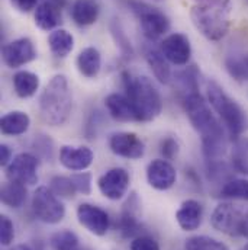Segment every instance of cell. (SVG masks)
<instances>
[{
	"label": "cell",
	"instance_id": "cell-1",
	"mask_svg": "<svg viewBox=\"0 0 248 250\" xmlns=\"http://www.w3.org/2000/svg\"><path fill=\"white\" fill-rule=\"evenodd\" d=\"M182 105L189 123L200 135L205 160L224 159L227 153V131L213 114L208 99L199 92H193L182 98Z\"/></svg>",
	"mask_w": 248,
	"mask_h": 250
},
{
	"label": "cell",
	"instance_id": "cell-2",
	"mask_svg": "<svg viewBox=\"0 0 248 250\" xmlns=\"http://www.w3.org/2000/svg\"><path fill=\"white\" fill-rule=\"evenodd\" d=\"M231 0H199L191 10L190 19L194 28L209 41H221L231 28Z\"/></svg>",
	"mask_w": 248,
	"mask_h": 250
},
{
	"label": "cell",
	"instance_id": "cell-3",
	"mask_svg": "<svg viewBox=\"0 0 248 250\" xmlns=\"http://www.w3.org/2000/svg\"><path fill=\"white\" fill-rule=\"evenodd\" d=\"M121 77L125 95L136 112L138 123L154 121L163 111L161 95L154 83L147 76H134L129 71H124Z\"/></svg>",
	"mask_w": 248,
	"mask_h": 250
},
{
	"label": "cell",
	"instance_id": "cell-4",
	"mask_svg": "<svg viewBox=\"0 0 248 250\" xmlns=\"http://www.w3.org/2000/svg\"><path fill=\"white\" fill-rule=\"evenodd\" d=\"M206 99L224 125L227 134L232 141L243 137L248 126L247 112L232 99L216 82L210 80L206 84Z\"/></svg>",
	"mask_w": 248,
	"mask_h": 250
},
{
	"label": "cell",
	"instance_id": "cell-5",
	"mask_svg": "<svg viewBox=\"0 0 248 250\" xmlns=\"http://www.w3.org/2000/svg\"><path fill=\"white\" fill-rule=\"evenodd\" d=\"M73 109V96L64 74L54 76L39 96V115L51 126L64 125Z\"/></svg>",
	"mask_w": 248,
	"mask_h": 250
},
{
	"label": "cell",
	"instance_id": "cell-6",
	"mask_svg": "<svg viewBox=\"0 0 248 250\" xmlns=\"http://www.w3.org/2000/svg\"><path fill=\"white\" fill-rule=\"evenodd\" d=\"M128 4L134 15L139 19L141 29L148 41H155L169 32L170 19L164 12L141 0H129Z\"/></svg>",
	"mask_w": 248,
	"mask_h": 250
},
{
	"label": "cell",
	"instance_id": "cell-7",
	"mask_svg": "<svg viewBox=\"0 0 248 250\" xmlns=\"http://www.w3.org/2000/svg\"><path fill=\"white\" fill-rule=\"evenodd\" d=\"M32 212L45 224H58L65 217V207L50 187H38L32 195Z\"/></svg>",
	"mask_w": 248,
	"mask_h": 250
},
{
	"label": "cell",
	"instance_id": "cell-8",
	"mask_svg": "<svg viewBox=\"0 0 248 250\" xmlns=\"http://www.w3.org/2000/svg\"><path fill=\"white\" fill-rule=\"evenodd\" d=\"M247 209L241 205H237L231 201L221 202L210 215V224L215 230L231 236L238 237L241 231V224Z\"/></svg>",
	"mask_w": 248,
	"mask_h": 250
},
{
	"label": "cell",
	"instance_id": "cell-9",
	"mask_svg": "<svg viewBox=\"0 0 248 250\" xmlns=\"http://www.w3.org/2000/svg\"><path fill=\"white\" fill-rule=\"evenodd\" d=\"M38 167L39 159L32 153H20L6 167V178L10 182L32 187L38 184Z\"/></svg>",
	"mask_w": 248,
	"mask_h": 250
},
{
	"label": "cell",
	"instance_id": "cell-10",
	"mask_svg": "<svg viewBox=\"0 0 248 250\" xmlns=\"http://www.w3.org/2000/svg\"><path fill=\"white\" fill-rule=\"evenodd\" d=\"M77 220L78 223L92 234L95 236H105L109 230L111 226V220H109V214L93 204H80L77 207Z\"/></svg>",
	"mask_w": 248,
	"mask_h": 250
},
{
	"label": "cell",
	"instance_id": "cell-11",
	"mask_svg": "<svg viewBox=\"0 0 248 250\" xmlns=\"http://www.w3.org/2000/svg\"><path fill=\"white\" fill-rule=\"evenodd\" d=\"M139 209L141 202L135 192L129 193L128 199L122 205L121 215L118 218V231L122 239H135L141 236V223H139Z\"/></svg>",
	"mask_w": 248,
	"mask_h": 250
},
{
	"label": "cell",
	"instance_id": "cell-12",
	"mask_svg": "<svg viewBox=\"0 0 248 250\" xmlns=\"http://www.w3.org/2000/svg\"><path fill=\"white\" fill-rule=\"evenodd\" d=\"M129 184L131 178L124 167H112L97 179V188L100 193L111 201L122 199L128 192Z\"/></svg>",
	"mask_w": 248,
	"mask_h": 250
},
{
	"label": "cell",
	"instance_id": "cell-13",
	"mask_svg": "<svg viewBox=\"0 0 248 250\" xmlns=\"http://www.w3.org/2000/svg\"><path fill=\"white\" fill-rule=\"evenodd\" d=\"M109 148L114 154L129 160L142 159L145 154L144 141L135 132H128V131L112 134L109 138Z\"/></svg>",
	"mask_w": 248,
	"mask_h": 250
},
{
	"label": "cell",
	"instance_id": "cell-14",
	"mask_svg": "<svg viewBox=\"0 0 248 250\" xmlns=\"http://www.w3.org/2000/svg\"><path fill=\"white\" fill-rule=\"evenodd\" d=\"M1 59L9 68H19L37 59V50L34 42L23 37L18 38L1 48Z\"/></svg>",
	"mask_w": 248,
	"mask_h": 250
},
{
	"label": "cell",
	"instance_id": "cell-15",
	"mask_svg": "<svg viewBox=\"0 0 248 250\" xmlns=\"http://www.w3.org/2000/svg\"><path fill=\"white\" fill-rule=\"evenodd\" d=\"M160 50L169 62L174 65H186L191 57V45L190 40L185 34L174 32L163 40L160 44Z\"/></svg>",
	"mask_w": 248,
	"mask_h": 250
},
{
	"label": "cell",
	"instance_id": "cell-16",
	"mask_svg": "<svg viewBox=\"0 0 248 250\" xmlns=\"http://www.w3.org/2000/svg\"><path fill=\"white\" fill-rule=\"evenodd\" d=\"M147 181L157 190H169L177 181L176 167L164 159L153 160L147 167Z\"/></svg>",
	"mask_w": 248,
	"mask_h": 250
},
{
	"label": "cell",
	"instance_id": "cell-17",
	"mask_svg": "<svg viewBox=\"0 0 248 250\" xmlns=\"http://www.w3.org/2000/svg\"><path fill=\"white\" fill-rule=\"evenodd\" d=\"M95 153L86 146H62L60 148V163L71 172H83L92 166Z\"/></svg>",
	"mask_w": 248,
	"mask_h": 250
},
{
	"label": "cell",
	"instance_id": "cell-18",
	"mask_svg": "<svg viewBox=\"0 0 248 250\" xmlns=\"http://www.w3.org/2000/svg\"><path fill=\"white\" fill-rule=\"evenodd\" d=\"M105 106L111 118L119 123H138L136 112L125 93H111L105 99Z\"/></svg>",
	"mask_w": 248,
	"mask_h": 250
},
{
	"label": "cell",
	"instance_id": "cell-19",
	"mask_svg": "<svg viewBox=\"0 0 248 250\" xmlns=\"http://www.w3.org/2000/svg\"><path fill=\"white\" fill-rule=\"evenodd\" d=\"M203 207L196 199H186L176 212V221L185 231H194L202 226Z\"/></svg>",
	"mask_w": 248,
	"mask_h": 250
},
{
	"label": "cell",
	"instance_id": "cell-20",
	"mask_svg": "<svg viewBox=\"0 0 248 250\" xmlns=\"http://www.w3.org/2000/svg\"><path fill=\"white\" fill-rule=\"evenodd\" d=\"M144 57L148 62L154 77L161 83V84H169L172 82V70L169 65V60L164 57L160 48L154 47L153 44H148L144 47Z\"/></svg>",
	"mask_w": 248,
	"mask_h": 250
},
{
	"label": "cell",
	"instance_id": "cell-21",
	"mask_svg": "<svg viewBox=\"0 0 248 250\" xmlns=\"http://www.w3.org/2000/svg\"><path fill=\"white\" fill-rule=\"evenodd\" d=\"M100 15V6L96 0H74L71 4V18L78 26L93 25Z\"/></svg>",
	"mask_w": 248,
	"mask_h": 250
},
{
	"label": "cell",
	"instance_id": "cell-22",
	"mask_svg": "<svg viewBox=\"0 0 248 250\" xmlns=\"http://www.w3.org/2000/svg\"><path fill=\"white\" fill-rule=\"evenodd\" d=\"M31 126V118L23 111H10L4 114L0 120V129L1 134L18 137L23 135Z\"/></svg>",
	"mask_w": 248,
	"mask_h": 250
},
{
	"label": "cell",
	"instance_id": "cell-23",
	"mask_svg": "<svg viewBox=\"0 0 248 250\" xmlns=\"http://www.w3.org/2000/svg\"><path fill=\"white\" fill-rule=\"evenodd\" d=\"M62 22L61 9L56 7L50 1H42L35 9V25L42 31H56Z\"/></svg>",
	"mask_w": 248,
	"mask_h": 250
},
{
	"label": "cell",
	"instance_id": "cell-24",
	"mask_svg": "<svg viewBox=\"0 0 248 250\" xmlns=\"http://www.w3.org/2000/svg\"><path fill=\"white\" fill-rule=\"evenodd\" d=\"M76 62L81 76L87 79H95L102 68V56L97 48L87 47L80 51Z\"/></svg>",
	"mask_w": 248,
	"mask_h": 250
},
{
	"label": "cell",
	"instance_id": "cell-25",
	"mask_svg": "<svg viewBox=\"0 0 248 250\" xmlns=\"http://www.w3.org/2000/svg\"><path fill=\"white\" fill-rule=\"evenodd\" d=\"M39 84H41V80H39V76L32 73V71H28V70H20L18 71L15 76H13V89H15V93L22 98V99H26V98H31L37 93V90L39 89Z\"/></svg>",
	"mask_w": 248,
	"mask_h": 250
},
{
	"label": "cell",
	"instance_id": "cell-26",
	"mask_svg": "<svg viewBox=\"0 0 248 250\" xmlns=\"http://www.w3.org/2000/svg\"><path fill=\"white\" fill-rule=\"evenodd\" d=\"M26 198H28V189L25 185L10 181L1 185L0 199L6 207L18 209L26 202Z\"/></svg>",
	"mask_w": 248,
	"mask_h": 250
},
{
	"label": "cell",
	"instance_id": "cell-27",
	"mask_svg": "<svg viewBox=\"0 0 248 250\" xmlns=\"http://www.w3.org/2000/svg\"><path fill=\"white\" fill-rule=\"evenodd\" d=\"M48 45L56 57L64 59L74 48V37L67 29H56L48 37Z\"/></svg>",
	"mask_w": 248,
	"mask_h": 250
},
{
	"label": "cell",
	"instance_id": "cell-28",
	"mask_svg": "<svg viewBox=\"0 0 248 250\" xmlns=\"http://www.w3.org/2000/svg\"><path fill=\"white\" fill-rule=\"evenodd\" d=\"M205 162H206V175H208V179L210 182H213L215 185H218V184H224L225 185L228 181H231L234 178L232 176L234 167L225 159L205 160Z\"/></svg>",
	"mask_w": 248,
	"mask_h": 250
},
{
	"label": "cell",
	"instance_id": "cell-29",
	"mask_svg": "<svg viewBox=\"0 0 248 250\" xmlns=\"http://www.w3.org/2000/svg\"><path fill=\"white\" fill-rule=\"evenodd\" d=\"M231 165L235 172L248 175V137H240L234 141L231 151Z\"/></svg>",
	"mask_w": 248,
	"mask_h": 250
},
{
	"label": "cell",
	"instance_id": "cell-30",
	"mask_svg": "<svg viewBox=\"0 0 248 250\" xmlns=\"http://www.w3.org/2000/svg\"><path fill=\"white\" fill-rule=\"evenodd\" d=\"M174 79H176L183 96L193 93V92H199V71H197L196 65H189L185 70L177 71L174 74Z\"/></svg>",
	"mask_w": 248,
	"mask_h": 250
},
{
	"label": "cell",
	"instance_id": "cell-31",
	"mask_svg": "<svg viewBox=\"0 0 248 250\" xmlns=\"http://www.w3.org/2000/svg\"><path fill=\"white\" fill-rule=\"evenodd\" d=\"M50 245L53 250H90L80 246L77 234L71 230H60L54 233L50 239Z\"/></svg>",
	"mask_w": 248,
	"mask_h": 250
},
{
	"label": "cell",
	"instance_id": "cell-32",
	"mask_svg": "<svg viewBox=\"0 0 248 250\" xmlns=\"http://www.w3.org/2000/svg\"><path fill=\"white\" fill-rule=\"evenodd\" d=\"M219 196L225 199H237V201H248V181L232 178L228 181L219 190Z\"/></svg>",
	"mask_w": 248,
	"mask_h": 250
},
{
	"label": "cell",
	"instance_id": "cell-33",
	"mask_svg": "<svg viewBox=\"0 0 248 250\" xmlns=\"http://www.w3.org/2000/svg\"><path fill=\"white\" fill-rule=\"evenodd\" d=\"M185 250H231L225 243L209 236H193L185 243Z\"/></svg>",
	"mask_w": 248,
	"mask_h": 250
},
{
	"label": "cell",
	"instance_id": "cell-34",
	"mask_svg": "<svg viewBox=\"0 0 248 250\" xmlns=\"http://www.w3.org/2000/svg\"><path fill=\"white\" fill-rule=\"evenodd\" d=\"M50 189L58 198H61V199H71L77 193L71 178H68V176H60V175L51 178V181H50Z\"/></svg>",
	"mask_w": 248,
	"mask_h": 250
},
{
	"label": "cell",
	"instance_id": "cell-35",
	"mask_svg": "<svg viewBox=\"0 0 248 250\" xmlns=\"http://www.w3.org/2000/svg\"><path fill=\"white\" fill-rule=\"evenodd\" d=\"M225 68L228 74L237 82H248V67L243 57H228L225 60Z\"/></svg>",
	"mask_w": 248,
	"mask_h": 250
},
{
	"label": "cell",
	"instance_id": "cell-36",
	"mask_svg": "<svg viewBox=\"0 0 248 250\" xmlns=\"http://www.w3.org/2000/svg\"><path fill=\"white\" fill-rule=\"evenodd\" d=\"M15 240V226L7 215L0 217V245L7 248Z\"/></svg>",
	"mask_w": 248,
	"mask_h": 250
},
{
	"label": "cell",
	"instance_id": "cell-37",
	"mask_svg": "<svg viewBox=\"0 0 248 250\" xmlns=\"http://www.w3.org/2000/svg\"><path fill=\"white\" fill-rule=\"evenodd\" d=\"M70 178L74 184L77 193H81V195L92 193V173L90 172H84V170L77 172V173H73Z\"/></svg>",
	"mask_w": 248,
	"mask_h": 250
},
{
	"label": "cell",
	"instance_id": "cell-38",
	"mask_svg": "<svg viewBox=\"0 0 248 250\" xmlns=\"http://www.w3.org/2000/svg\"><path fill=\"white\" fill-rule=\"evenodd\" d=\"M179 141L174 137H164L160 141V153L163 156L164 160H173L174 157H177L179 154Z\"/></svg>",
	"mask_w": 248,
	"mask_h": 250
},
{
	"label": "cell",
	"instance_id": "cell-39",
	"mask_svg": "<svg viewBox=\"0 0 248 250\" xmlns=\"http://www.w3.org/2000/svg\"><path fill=\"white\" fill-rule=\"evenodd\" d=\"M111 31H112V35H114L116 44L119 45L121 51H122L124 54H126V56H131V54H132V47H131V42L128 41L126 35H125L122 28H121V23L115 21V22L112 23V26H111Z\"/></svg>",
	"mask_w": 248,
	"mask_h": 250
},
{
	"label": "cell",
	"instance_id": "cell-40",
	"mask_svg": "<svg viewBox=\"0 0 248 250\" xmlns=\"http://www.w3.org/2000/svg\"><path fill=\"white\" fill-rule=\"evenodd\" d=\"M53 148H54V144H53L51 138L47 137V135H39L34 141V150L42 157H51L53 156Z\"/></svg>",
	"mask_w": 248,
	"mask_h": 250
},
{
	"label": "cell",
	"instance_id": "cell-41",
	"mask_svg": "<svg viewBox=\"0 0 248 250\" xmlns=\"http://www.w3.org/2000/svg\"><path fill=\"white\" fill-rule=\"evenodd\" d=\"M131 250H161L155 239L150 236H138L131 242Z\"/></svg>",
	"mask_w": 248,
	"mask_h": 250
},
{
	"label": "cell",
	"instance_id": "cell-42",
	"mask_svg": "<svg viewBox=\"0 0 248 250\" xmlns=\"http://www.w3.org/2000/svg\"><path fill=\"white\" fill-rule=\"evenodd\" d=\"M18 10L20 12H31L32 9H35L38 0H9Z\"/></svg>",
	"mask_w": 248,
	"mask_h": 250
},
{
	"label": "cell",
	"instance_id": "cell-43",
	"mask_svg": "<svg viewBox=\"0 0 248 250\" xmlns=\"http://www.w3.org/2000/svg\"><path fill=\"white\" fill-rule=\"evenodd\" d=\"M12 160H13L12 159V148L7 144H1L0 146V166L7 167Z\"/></svg>",
	"mask_w": 248,
	"mask_h": 250
},
{
	"label": "cell",
	"instance_id": "cell-44",
	"mask_svg": "<svg viewBox=\"0 0 248 250\" xmlns=\"http://www.w3.org/2000/svg\"><path fill=\"white\" fill-rule=\"evenodd\" d=\"M240 236L241 237H246L248 239V209L244 215V220H243V224H241V231H240Z\"/></svg>",
	"mask_w": 248,
	"mask_h": 250
},
{
	"label": "cell",
	"instance_id": "cell-45",
	"mask_svg": "<svg viewBox=\"0 0 248 250\" xmlns=\"http://www.w3.org/2000/svg\"><path fill=\"white\" fill-rule=\"evenodd\" d=\"M47 1H50L51 4H54L58 9H64L68 4V0H47Z\"/></svg>",
	"mask_w": 248,
	"mask_h": 250
},
{
	"label": "cell",
	"instance_id": "cell-46",
	"mask_svg": "<svg viewBox=\"0 0 248 250\" xmlns=\"http://www.w3.org/2000/svg\"><path fill=\"white\" fill-rule=\"evenodd\" d=\"M10 250H32L28 245H18V246H15V248H12Z\"/></svg>",
	"mask_w": 248,
	"mask_h": 250
},
{
	"label": "cell",
	"instance_id": "cell-47",
	"mask_svg": "<svg viewBox=\"0 0 248 250\" xmlns=\"http://www.w3.org/2000/svg\"><path fill=\"white\" fill-rule=\"evenodd\" d=\"M243 60H244V62L247 64V67H248V53L244 56V57H243Z\"/></svg>",
	"mask_w": 248,
	"mask_h": 250
},
{
	"label": "cell",
	"instance_id": "cell-48",
	"mask_svg": "<svg viewBox=\"0 0 248 250\" xmlns=\"http://www.w3.org/2000/svg\"><path fill=\"white\" fill-rule=\"evenodd\" d=\"M240 250H248V243L247 245H244V246H243V248H241Z\"/></svg>",
	"mask_w": 248,
	"mask_h": 250
},
{
	"label": "cell",
	"instance_id": "cell-49",
	"mask_svg": "<svg viewBox=\"0 0 248 250\" xmlns=\"http://www.w3.org/2000/svg\"><path fill=\"white\" fill-rule=\"evenodd\" d=\"M153 1H161V0H153Z\"/></svg>",
	"mask_w": 248,
	"mask_h": 250
}]
</instances>
